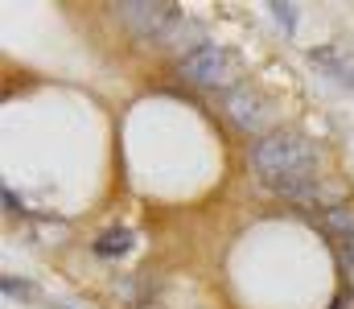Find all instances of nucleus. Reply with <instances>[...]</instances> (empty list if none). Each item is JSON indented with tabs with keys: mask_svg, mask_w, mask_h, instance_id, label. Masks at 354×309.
Listing matches in <instances>:
<instances>
[{
	"mask_svg": "<svg viewBox=\"0 0 354 309\" xmlns=\"http://www.w3.org/2000/svg\"><path fill=\"white\" fill-rule=\"evenodd\" d=\"M252 165L260 174V182H276L288 174H313L317 169V153L305 136L297 132H268L264 140H256L252 149Z\"/></svg>",
	"mask_w": 354,
	"mask_h": 309,
	"instance_id": "obj_1",
	"label": "nucleus"
},
{
	"mask_svg": "<svg viewBox=\"0 0 354 309\" xmlns=\"http://www.w3.org/2000/svg\"><path fill=\"white\" fill-rule=\"evenodd\" d=\"M181 79L202 91H231L239 87V58L223 46H198L194 54H181L177 62Z\"/></svg>",
	"mask_w": 354,
	"mask_h": 309,
	"instance_id": "obj_2",
	"label": "nucleus"
},
{
	"mask_svg": "<svg viewBox=\"0 0 354 309\" xmlns=\"http://www.w3.org/2000/svg\"><path fill=\"white\" fill-rule=\"evenodd\" d=\"M115 12H120V21H124L136 37L157 41V46H165L169 33L185 21V12H181L177 4H169V0H120Z\"/></svg>",
	"mask_w": 354,
	"mask_h": 309,
	"instance_id": "obj_3",
	"label": "nucleus"
},
{
	"mask_svg": "<svg viewBox=\"0 0 354 309\" xmlns=\"http://www.w3.org/2000/svg\"><path fill=\"white\" fill-rule=\"evenodd\" d=\"M223 111H227V120L239 128V132H248V136H268V124H272V107L268 100L256 91V87H231L227 95H223Z\"/></svg>",
	"mask_w": 354,
	"mask_h": 309,
	"instance_id": "obj_4",
	"label": "nucleus"
},
{
	"mask_svg": "<svg viewBox=\"0 0 354 309\" xmlns=\"http://www.w3.org/2000/svg\"><path fill=\"white\" fill-rule=\"evenodd\" d=\"M322 227H326L330 235H338L342 243H351L354 239V206L338 203V206H330V210H322Z\"/></svg>",
	"mask_w": 354,
	"mask_h": 309,
	"instance_id": "obj_5",
	"label": "nucleus"
},
{
	"mask_svg": "<svg viewBox=\"0 0 354 309\" xmlns=\"http://www.w3.org/2000/svg\"><path fill=\"white\" fill-rule=\"evenodd\" d=\"M132 247H136V235H132L128 227L103 231V235L95 239V256H103V260H115V256H124V252H132Z\"/></svg>",
	"mask_w": 354,
	"mask_h": 309,
	"instance_id": "obj_6",
	"label": "nucleus"
},
{
	"mask_svg": "<svg viewBox=\"0 0 354 309\" xmlns=\"http://www.w3.org/2000/svg\"><path fill=\"white\" fill-rule=\"evenodd\" d=\"M309 62L317 66V71H326L330 79H346L351 75V66H346V58H342V50H334V46H322V50H309Z\"/></svg>",
	"mask_w": 354,
	"mask_h": 309,
	"instance_id": "obj_7",
	"label": "nucleus"
},
{
	"mask_svg": "<svg viewBox=\"0 0 354 309\" xmlns=\"http://www.w3.org/2000/svg\"><path fill=\"white\" fill-rule=\"evenodd\" d=\"M268 8H272L276 25H280L284 33H292V29H297V4H288V0H272Z\"/></svg>",
	"mask_w": 354,
	"mask_h": 309,
	"instance_id": "obj_8",
	"label": "nucleus"
},
{
	"mask_svg": "<svg viewBox=\"0 0 354 309\" xmlns=\"http://www.w3.org/2000/svg\"><path fill=\"white\" fill-rule=\"evenodd\" d=\"M0 289H4V297H12V301H33V297H37V289H33L29 281H17V277H4Z\"/></svg>",
	"mask_w": 354,
	"mask_h": 309,
	"instance_id": "obj_9",
	"label": "nucleus"
},
{
	"mask_svg": "<svg viewBox=\"0 0 354 309\" xmlns=\"http://www.w3.org/2000/svg\"><path fill=\"white\" fill-rule=\"evenodd\" d=\"M4 206H8V210H21V198H17L12 190H4Z\"/></svg>",
	"mask_w": 354,
	"mask_h": 309,
	"instance_id": "obj_10",
	"label": "nucleus"
},
{
	"mask_svg": "<svg viewBox=\"0 0 354 309\" xmlns=\"http://www.w3.org/2000/svg\"><path fill=\"white\" fill-rule=\"evenodd\" d=\"M342 260L354 268V239H351V243H342Z\"/></svg>",
	"mask_w": 354,
	"mask_h": 309,
	"instance_id": "obj_11",
	"label": "nucleus"
},
{
	"mask_svg": "<svg viewBox=\"0 0 354 309\" xmlns=\"http://www.w3.org/2000/svg\"><path fill=\"white\" fill-rule=\"evenodd\" d=\"M351 281H354V268H351Z\"/></svg>",
	"mask_w": 354,
	"mask_h": 309,
	"instance_id": "obj_12",
	"label": "nucleus"
},
{
	"mask_svg": "<svg viewBox=\"0 0 354 309\" xmlns=\"http://www.w3.org/2000/svg\"><path fill=\"white\" fill-rule=\"evenodd\" d=\"M149 309H153V306H149Z\"/></svg>",
	"mask_w": 354,
	"mask_h": 309,
	"instance_id": "obj_13",
	"label": "nucleus"
}]
</instances>
